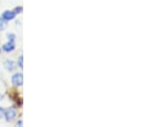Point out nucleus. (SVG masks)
Returning <instances> with one entry per match:
<instances>
[{
    "instance_id": "6e6552de",
    "label": "nucleus",
    "mask_w": 155,
    "mask_h": 127,
    "mask_svg": "<svg viewBox=\"0 0 155 127\" xmlns=\"http://www.w3.org/2000/svg\"><path fill=\"white\" fill-rule=\"evenodd\" d=\"M18 65H19L20 68L23 67V57L22 56H20L19 59H18Z\"/></svg>"
},
{
    "instance_id": "423d86ee",
    "label": "nucleus",
    "mask_w": 155,
    "mask_h": 127,
    "mask_svg": "<svg viewBox=\"0 0 155 127\" xmlns=\"http://www.w3.org/2000/svg\"><path fill=\"white\" fill-rule=\"evenodd\" d=\"M6 27V23L5 21L2 18V17H0V31L1 30H4Z\"/></svg>"
},
{
    "instance_id": "1a4fd4ad",
    "label": "nucleus",
    "mask_w": 155,
    "mask_h": 127,
    "mask_svg": "<svg viewBox=\"0 0 155 127\" xmlns=\"http://www.w3.org/2000/svg\"><path fill=\"white\" fill-rule=\"evenodd\" d=\"M14 12L16 13V15H17V14H19V13H21V12H22V7L19 6V7L15 8V9H14Z\"/></svg>"
},
{
    "instance_id": "39448f33",
    "label": "nucleus",
    "mask_w": 155,
    "mask_h": 127,
    "mask_svg": "<svg viewBox=\"0 0 155 127\" xmlns=\"http://www.w3.org/2000/svg\"><path fill=\"white\" fill-rule=\"evenodd\" d=\"M4 65H5V67L6 69L8 70V71H13L14 69H15V67H16V64H15V62L12 60H6L5 61V63H4Z\"/></svg>"
},
{
    "instance_id": "7ed1b4c3",
    "label": "nucleus",
    "mask_w": 155,
    "mask_h": 127,
    "mask_svg": "<svg viewBox=\"0 0 155 127\" xmlns=\"http://www.w3.org/2000/svg\"><path fill=\"white\" fill-rule=\"evenodd\" d=\"M15 17H16V13L11 11H6L2 14V18L5 21H11L12 19H14Z\"/></svg>"
},
{
    "instance_id": "ddd939ff",
    "label": "nucleus",
    "mask_w": 155,
    "mask_h": 127,
    "mask_svg": "<svg viewBox=\"0 0 155 127\" xmlns=\"http://www.w3.org/2000/svg\"><path fill=\"white\" fill-rule=\"evenodd\" d=\"M0 53H1V49H0Z\"/></svg>"
},
{
    "instance_id": "20e7f679",
    "label": "nucleus",
    "mask_w": 155,
    "mask_h": 127,
    "mask_svg": "<svg viewBox=\"0 0 155 127\" xmlns=\"http://www.w3.org/2000/svg\"><path fill=\"white\" fill-rule=\"evenodd\" d=\"M16 47L15 46V41H8L7 43L3 46V50L5 52H11L12 51H14Z\"/></svg>"
},
{
    "instance_id": "9b49d317",
    "label": "nucleus",
    "mask_w": 155,
    "mask_h": 127,
    "mask_svg": "<svg viewBox=\"0 0 155 127\" xmlns=\"http://www.w3.org/2000/svg\"><path fill=\"white\" fill-rule=\"evenodd\" d=\"M17 126H22V122L19 121L17 123Z\"/></svg>"
},
{
    "instance_id": "0eeeda50",
    "label": "nucleus",
    "mask_w": 155,
    "mask_h": 127,
    "mask_svg": "<svg viewBox=\"0 0 155 127\" xmlns=\"http://www.w3.org/2000/svg\"><path fill=\"white\" fill-rule=\"evenodd\" d=\"M7 39L9 41H15V39H16V35L13 34V33H9L7 35Z\"/></svg>"
},
{
    "instance_id": "f257e3e1",
    "label": "nucleus",
    "mask_w": 155,
    "mask_h": 127,
    "mask_svg": "<svg viewBox=\"0 0 155 127\" xmlns=\"http://www.w3.org/2000/svg\"><path fill=\"white\" fill-rule=\"evenodd\" d=\"M17 115V111L14 107H9L5 110V117L7 122H11Z\"/></svg>"
},
{
    "instance_id": "f03ea898",
    "label": "nucleus",
    "mask_w": 155,
    "mask_h": 127,
    "mask_svg": "<svg viewBox=\"0 0 155 127\" xmlns=\"http://www.w3.org/2000/svg\"><path fill=\"white\" fill-rule=\"evenodd\" d=\"M11 83L15 86H22L23 84V76L22 73H16L12 76Z\"/></svg>"
},
{
    "instance_id": "9d476101",
    "label": "nucleus",
    "mask_w": 155,
    "mask_h": 127,
    "mask_svg": "<svg viewBox=\"0 0 155 127\" xmlns=\"http://www.w3.org/2000/svg\"><path fill=\"white\" fill-rule=\"evenodd\" d=\"M5 117V109L0 107V119H3Z\"/></svg>"
},
{
    "instance_id": "f8f14e48",
    "label": "nucleus",
    "mask_w": 155,
    "mask_h": 127,
    "mask_svg": "<svg viewBox=\"0 0 155 127\" xmlns=\"http://www.w3.org/2000/svg\"><path fill=\"white\" fill-rule=\"evenodd\" d=\"M3 100V95L0 94V100Z\"/></svg>"
}]
</instances>
